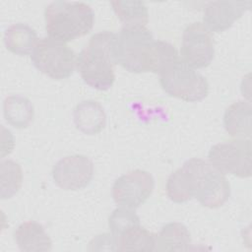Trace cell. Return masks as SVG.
Masks as SVG:
<instances>
[{"label":"cell","mask_w":252,"mask_h":252,"mask_svg":"<svg viewBox=\"0 0 252 252\" xmlns=\"http://www.w3.org/2000/svg\"><path fill=\"white\" fill-rule=\"evenodd\" d=\"M153 41V34L147 27L123 26L113 43L115 64L131 73L146 72L147 56Z\"/></svg>","instance_id":"obj_4"},{"label":"cell","mask_w":252,"mask_h":252,"mask_svg":"<svg viewBox=\"0 0 252 252\" xmlns=\"http://www.w3.org/2000/svg\"><path fill=\"white\" fill-rule=\"evenodd\" d=\"M31 60L39 72L53 80L69 78L77 67L75 52L67 44L50 37L38 39Z\"/></svg>","instance_id":"obj_5"},{"label":"cell","mask_w":252,"mask_h":252,"mask_svg":"<svg viewBox=\"0 0 252 252\" xmlns=\"http://www.w3.org/2000/svg\"><path fill=\"white\" fill-rule=\"evenodd\" d=\"M252 108L249 102L237 100L230 104L223 115V126L225 131L238 139H249L251 130Z\"/></svg>","instance_id":"obj_14"},{"label":"cell","mask_w":252,"mask_h":252,"mask_svg":"<svg viewBox=\"0 0 252 252\" xmlns=\"http://www.w3.org/2000/svg\"><path fill=\"white\" fill-rule=\"evenodd\" d=\"M94 176V163L86 156L73 155L59 159L52 168V178L64 190L87 187Z\"/></svg>","instance_id":"obj_10"},{"label":"cell","mask_w":252,"mask_h":252,"mask_svg":"<svg viewBox=\"0 0 252 252\" xmlns=\"http://www.w3.org/2000/svg\"><path fill=\"white\" fill-rule=\"evenodd\" d=\"M112 9L124 26H144L149 22L148 8L142 1H111Z\"/></svg>","instance_id":"obj_20"},{"label":"cell","mask_w":252,"mask_h":252,"mask_svg":"<svg viewBox=\"0 0 252 252\" xmlns=\"http://www.w3.org/2000/svg\"><path fill=\"white\" fill-rule=\"evenodd\" d=\"M179 59L177 50L172 44L163 40H154L148 53L146 71L159 75Z\"/></svg>","instance_id":"obj_19"},{"label":"cell","mask_w":252,"mask_h":252,"mask_svg":"<svg viewBox=\"0 0 252 252\" xmlns=\"http://www.w3.org/2000/svg\"><path fill=\"white\" fill-rule=\"evenodd\" d=\"M3 114L8 124L17 129H24L32 121L34 110L27 97L12 94L4 99Z\"/></svg>","instance_id":"obj_17"},{"label":"cell","mask_w":252,"mask_h":252,"mask_svg":"<svg viewBox=\"0 0 252 252\" xmlns=\"http://www.w3.org/2000/svg\"><path fill=\"white\" fill-rule=\"evenodd\" d=\"M251 1H211L204 10L205 27L216 32L229 29L251 7Z\"/></svg>","instance_id":"obj_11"},{"label":"cell","mask_w":252,"mask_h":252,"mask_svg":"<svg viewBox=\"0 0 252 252\" xmlns=\"http://www.w3.org/2000/svg\"><path fill=\"white\" fill-rule=\"evenodd\" d=\"M115 36L116 33L107 31L94 34L77 57V69L83 81L93 89L107 91L114 83Z\"/></svg>","instance_id":"obj_1"},{"label":"cell","mask_w":252,"mask_h":252,"mask_svg":"<svg viewBox=\"0 0 252 252\" xmlns=\"http://www.w3.org/2000/svg\"><path fill=\"white\" fill-rule=\"evenodd\" d=\"M73 117L76 128L86 135L98 134L106 125V115L102 105L92 99L77 104Z\"/></svg>","instance_id":"obj_12"},{"label":"cell","mask_w":252,"mask_h":252,"mask_svg":"<svg viewBox=\"0 0 252 252\" xmlns=\"http://www.w3.org/2000/svg\"><path fill=\"white\" fill-rule=\"evenodd\" d=\"M181 60L193 69L209 66L214 58V39L204 24L196 22L187 26L182 34Z\"/></svg>","instance_id":"obj_8"},{"label":"cell","mask_w":252,"mask_h":252,"mask_svg":"<svg viewBox=\"0 0 252 252\" xmlns=\"http://www.w3.org/2000/svg\"><path fill=\"white\" fill-rule=\"evenodd\" d=\"M190 245V232L181 222L166 223L156 234L155 251H187Z\"/></svg>","instance_id":"obj_16"},{"label":"cell","mask_w":252,"mask_h":252,"mask_svg":"<svg viewBox=\"0 0 252 252\" xmlns=\"http://www.w3.org/2000/svg\"><path fill=\"white\" fill-rule=\"evenodd\" d=\"M137 225H140V218L133 209L117 208L108 218V227L114 237L120 236L126 230Z\"/></svg>","instance_id":"obj_23"},{"label":"cell","mask_w":252,"mask_h":252,"mask_svg":"<svg viewBox=\"0 0 252 252\" xmlns=\"http://www.w3.org/2000/svg\"><path fill=\"white\" fill-rule=\"evenodd\" d=\"M251 141L237 139L214 145L209 151V162L220 173L241 178L251 176Z\"/></svg>","instance_id":"obj_7"},{"label":"cell","mask_w":252,"mask_h":252,"mask_svg":"<svg viewBox=\"0 0 252 252\" xmlns=\"http://www.w3.org/2000/svg\"><path fill=\"white\" fill-rule=\"evenodd\" d=\"M159 83L168 95L189 102L200 101L209 94L207 79L181 58L159 74Z\"/></svg>","instance_id":"obj_6"},{"label":"cell","mask_w":252,"mask_h":252,"mask_svg":"<svg viewBox=\"0 0 252 252\" xmlns=\"http://www.w3.org/2000/svg\"><path fill=\"white\" fill-rule=\"evenodd\" d=\"M37 41L36 32L27 24H13L4 32L6 48L17 55L24 56L32 54Z\"/></svg>","instance_id":"obj_15"},{"label":"cell","mask_w":252,"mask_h":252,"mask_svg":"<svg viewBox=\"0 0 252 252\" xmlns=\"http://www.w3.org/2000/svg\"><path fill=\"white\" fill-rule=\"evenodd\" d=\"M155 180L149 172L141 169L132 170L118 177L112 185V198L120 206L136 209L151 196Z\"/></svg>","instance_id":"obj_9"},{"label":"cell","mask_w":252,"mask_h":252,"mask_svg":"<svg viewBox=\"0 0 252 252\" xmlns=\"http://www.w3.org/2000/svg\"><path fill=\"white\" fill-rule=\"evenodd\" d=\"M0 196L2 200L10 199L21 188L23 171L20 164L12 159L2 160L0 163Z\"/></svg>","instance_id":"obj_21"},{"label":"cell","mask_w":252,"mask_h":252,"mask_svg":"<svg viewBox=\"0 0 252 252\" xmlns=\"http://www.w3.org/2000/svg\"><path fill=\"white\" fill-rule=\"evenodd\" d=\"M48 37L68 42L89 33L94 23V13L84 2L54 1L44 10Z\"/></svg>","instance_id":"obj_2"},{"label":"cell","mask_w":252,"mask_h":252,"mask_svg":"<svg viewBox=\"0 0 252 252\" xmlns=\"http://www.w3.org/2000/svg\"><path fill=\"white\" fill-rule=\"evenodd\" d=\"M115 238V250L155 251L156 234L141 225L134 226Z\"/></svg>","instance_id":"obj_18"},{"label":"cell","mask_w":252,"mask_h":252,"mask_svg":"<svg viewBox=\"0 0 252 252\" xmlns=\"http://www.w3.org/2000/svg\"><path fill=\"white\" fill-rule=\"evenodd\" d=\"M15 241L21 251H50L52 242L44 227L33 220L21 223L14 233Z\"/></svg>","instance_id":"obj_13"},{"label":"cell","mask_w":252,"mask_h":252,"mask_svg":"<svg viewBox=\"0 0 252 252\" xmlns=\"http://www.w3.org/2000/svg\"><path fill=\"white\" fill-rule=\"evenodd\" d=\"M182 167L188 177L191 197L197 199L202 206L217 209L228 200L230 185L224 175L210 162L193 158L186 160Z\"/></svg>","instance_id":"obj_3"},{"label":"cell","mask_w":252,"mask_h":252,"mask_svg":"<svg viewBox=\"0 0 252 252\" xmlns=\"http://www.w3.org/2000/svg\"><path fill=\"white\" fill-rule=\"evenodd\" d=\"M165 189L167 197L174 203L181 204L192 199L189 190L188 177L183 167L176 169L169 175Z\"/></svg>","instance_id":"obj_22"}]
</instances>
